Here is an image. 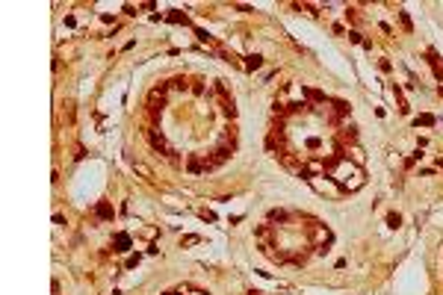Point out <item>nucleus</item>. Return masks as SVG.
Instances as JSON below:
<instances>
[{
  "label": "nucleus",
  "instance_id": "4",
  "mask_svg": "<svg viewBox=\"0 0 443 295\" xmlns=\"http://www.w3.org/2000/svg\"><path fill=\"white\" fill-rule=\"evenodd\" d=\"M248 68H260V56H248Z\"/></svg>",
  "mask_w": 443,
  "mask_h": 295
},
{
  "label": "nucleus",
  "instance_id": "3",
  "mask_svg": "<svg viewBox=\"0 0 443 295\" xmlns=\"http://www.w3.org/2000/svg\"><path fill=\"white\" fill-rule=\"evenodd\" d=\"M98 215L101 218H113V207H109V204H98Z\"/></svg>",
  "mask_w": 443,
  "mask_h": 295
},
{
  "label": "nucleus",
  "instance_id": "5",
  "mask_svg": "<svg viewBox=\"0 0 443 295\" xmlns=\"http://www.w3.org/2000/svg\"><path fill=\"white\" fill-rule=\"evenodd\" d=\"M189 295H204V292H189Z\"/></svg>",
  "mask_w": 443,
  "mask_h": 295
},
{
  "label": "nucleus",
  "instance_id": "1",
  "mask_svg": "<svg viewBox=\"0 0 443 295\" xmlns=\"http://www.w3.org/2000/svg\"><path fill=\"white\" fill-rule=\"evenodd\" d=\"M328 177L337 183L340 189H346V192H355V189H360L363 186V168L358 165V163H349V157H337L334 163H328Z\"/></svg>",
  "mask_w": 443,
  "mask_h": 295
},
{
  "label": "nucleus",
  "instance_id": "2",
  "mask_svg": "<svg viewBox=\"0 0 443 295\" xmlns=\"http://www.w3.org/2000/svg\"><path fill=\"white\" fill-rule=\"evenodd\" d=\"M113 245H116V251H127V248H130V236H127V233H119Z\"/></svg>",
  "mask_w": 443,
  "mask_h": 295
}]
</instances>
